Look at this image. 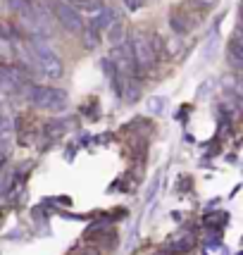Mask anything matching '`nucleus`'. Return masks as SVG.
I'll return each mask as SVG.
<instances>
[{
  "mask_svg": "<svg viewBox=\"0 0 243 255\" xmlns=\"http://www.w3.org/2000/svg\"><path fill=\"white\" fill-rule=\"evenodd\" d=\"M169 29L174 33H179V36H184V33L188 31V22H186V17L181 14L179 10L174 12H169Z\"/></svg>",
  "mask_w": 243,
  "mask_h": 255,
  "instance_id": "423d86ee",
  "label": "nucleus"
},
{
  "mask_svg": "<svg viewBox=\"0 0 243 255\" xmlns=\"http://www.w3.org/2000/svg\"><path fill=\"white\" fill-rule=\"evenodd\" d=\"M84 45L89 48V50H93V48H98L100 43V29H96L93 24H86V29H84Z\"/></svg>",
  "mask_w": 243,
  "mask_h": 255,
  "instance_id": "0eeeda50",
  "label": "nucleus"
},
{
  "mask_svg": "<svg viewBox=\"0 0 243 255\" xmlns=\"http://www.w3.org/2000/svg\"><path fill=\"white\" fill-rule=\"evenodd\" d=\"M162 108H165V98H162V96H157V98H153L150 103H148V110L155 112V115L162 112Z\"/></svg>",
  "mask_w": 243,
  "mask_h": 255,
  "instance_id": "f8f14e48",
  "label": "nucleus"
},
{
  "mask_svg": "<svg viewBox=\"0 0 243 255\" xmlns=\"http://www.w3.org/2000/svg\"><path fill=\"white\" fill-rule=\"evenodd\" d=\"M227 60H229L232 67L243 69V29H239V33L227 45Z\"/></svg>",
  "mask_w": 243,
  "mask_h": 255,
  "instance_id": "39448f33",
  "label": "nucleus"
},
{
  "mask_svg": "<svg viewBox=\"0 0 243 255\" xmlns=\"http://www.w3.org/2000/svg\"><path fill=\"white\" fill-rule=\"evenodd\" d=\"M81 255H103V253H100L98 248L93 246V248H86V251H84V253H81Z\"/></svg>",
  "mask_w": 243,
  "mask_h": 255,
  "instance_id": "2eb2a0df",
  "label": "nucleus"
},
{
  "mask_svg": "<svg viewBox=\"0 0 243 255\" xmlns=\"http://www.w3.org/2000/svg\"><path fill=\"white\" fill-rule=\"evenodd\" d=\"M7 2V7L12 12H17V14H24V12H31L33 7V0H5Z\"/></svg>",
  "mask_w": 243,
  "mask_h": 255,
  "instance_id": "1a4fd4ad",
  "label": "nucleus"
},
{
  "mask_svg": "<svg viewBox=\"0 0 243 255\" xmlns=\"http://www.w3.org/2000/svg\"><path fill=\"white\" fill-rule=\"evenodd\" d=\"M129 43H131V53H133V60H136V67H138V74L143 77L145 72L157 62L153 50V38L145 31H133Z\"/></svg>",
  "mask_w": 243,
  "mask_h": 255,
  "instance_id": "7ed1b4c3",
  "label": "nucleus"
},
{
  "mask_svg": "<svg viewBox=\"0 0 243 255\" xmlns=\"http://www.w3.org/2000/svg\"><path fill=\"white\" fill-rule=\"evenodd\" d=\"M124 86H126L124 100H126V103H136L138 96H141V86H138V81H136V79H129V81H124Z\"/></svg>",
  "mask_w": 243,
  "mask_h": 255,
  "instance_id": "6e6552de",
  "label": "nucleus"
},
{
  "mask_svg": "<svg viewBox=\"0 0 243 255\" xmlns=\"http://www.w3.org/2000/svg\"><path fill=\"white\" fill-rule=\"evenodd\" d=\"M172 248H174V253H179V255H181V253H188V251L193 248V241H191V239L186 236V239H181V241H177V244L172 246Z\"/></svg>",
  "mask_w": 243,
  "mask_h": 255,
  "instance_id": "9b49d317",
  "label": "nucleus"
},
{
  "mask_svg": "<svg viewBox=\"0 0 243 255\" xmlns=\"http://www.w3.org/2000/svg\"><path fill=\"white\" fill-rule=\"evenodd\" d=\"M198 10H212L215 5H217V0H191Z\"/></svg>",
  "mask_w": 243,
  "mask_h": 255,
  "instance_id": "ddd939ff",
  "label": "nucleus"
},
{
  "mask_svg": "<svg viewBox=\"0 0 243 255\" xmlns=\"http://www.w3.org/2000/svg\"><path fill=\"white\" fill-rule=\"evenodd\" d=\"M29 50H31L33 55V62L38 67V72L48 79H60L62 77V72H65V65H62V60L57 55L55 50L50 48V45L45 43V38L41 36H29Z\"/></svg>",
  "mask_w": 243,
  "mask_h": 255,
  "instance_id": "f257e3e1",
  "label": "nucleus"
},
{
  "mask_svg": "<svg viewBox=\"0 0 243 255\" xmlns=\"http://www.w3.org/2000/svg\"><path fill=\"white\" fill-rule=\"evenodd\" d=\"M122 2H124V7L129 12H138L143 7V0H122Z\"/></svg>",
  "mask_w": 243,
  "mask_h": 255,
  "instance_id": "4468645a",
  "label": "nucleus"
},
{
  "mask_svg": "<svg viewBox=\"0 0 243 255\" xmlns=\"http://www.w3.org/2000/svg\"><path fill=\"white\" fill-rule=\"evenodd\" d=\"M108 33H110V43L112 45H122L124 43V26L120 24H115L112 29H108Z\"/></svg>",
  "mask_w": 243,
  "mask_h": 255,
  "instance_id": "9d476101",
  "label": "nucleus"
},
{
  "mask_svg": "<svg viewBox=\"0 0 243 255\" xmlns=\"http://www.w3.org/2000/svg\"><path fill=\"white\" fill-rule=\"evenodd\" d=\"M0 103H2V91H0Z\"/></svg>",
  "mask_w": 243,
  "mask_h": 255,
  "instance_id": "f3484780",
  "label": "nucleus"
},
{
  "mask_svg": "<svg viewBox=\"0 0 243 255\" xmlns=\"http://www.w3.org/2000/svg\"><path fill=\"white\" fill-rule=\"evenodd\" d=\"M5 127H10V122H7V120H5V117H2V115H0V131H2V129H5Z\"/></svg>",
  "mask_w": 243,
  "mask_h": 255,
  "instance_id": "dca6fc26",
  "label": "nucleus"
},
{
  "mask_svg": "<svg viewBox=\"0 0 243 255\" xmlns=\"http://www.w3.org/2000/svg\"><path fill=\"white\" fill-rule=\"evenodd\" d=\"M53 14H55L57 24L69 33H81L86 29L79 7L72 5V2H67V0H55V2H53Z\"/></svg>",
  "mask_w": 243,
  "mask_h": 255,
  "instance_id": "20e7f679",
  "label": "nucleus"
},
{
  "mask_svg": "<svg viewBox=\"0 0 243 255\" xmlns=\"http://www.w3.org/2000/svg\"><path fill=\"white\" fill-rule=\"evenodd\" d=\"M26 96L38 110L60 112L67 108V93L55 86H43V84H33L26 89Z\"/></svg>",
  "mask_w": 243,
  "mask_h": 255,
  "instance_id": "f03ea898",
  "label": "nucleus"
}]
</instances>
